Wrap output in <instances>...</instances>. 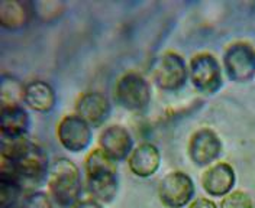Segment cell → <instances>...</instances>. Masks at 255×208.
I'll return each mask as SVG.
<instances>
[{
	"instance_id": "6da1fadb",
	"label": "cell",
	"mask_w": 255,
	"mask_h": 208,
	"mask_svg": "<svg viewBox=\"0 0 255 208\" xmlns=\"http://www.w3.org/2000/svg\"><path fill=\"white\" fill-rule=\"evenodd\" d=\"M86 187L92 198L102 204L112 203L119 192L118 162L100 147L93 149L84 160Z\"/></svg>"
},
{
	"instance_id": "7a4b0ae2",
	"label": "cell",
	"mask_w": 255,
	"mask_h": 208,
	"mask_svg": "<svg viewBox=\"0 0 255 208\" xmlns=\"http://www.w3.org/2000/svg\"><path fill=\"white\" fill-rule=\"evenodd\" d=\"M48 194L61 208H73L83 192V181L79 166L68 158H57L51 163L47 178Z\"/></svg>"
},
{
	"instance_id": "3957f363",
	"label": "cell",
	"mask_w": 255,
	"mask_h": 208,
	"mask_svg": "<svg viewBox=\"0 0 255 208\" xmlns=\"http://www.w3.org/2000/svg\"><path fill=\"white\" fill-rule=\"evenodd\" d=\"M113 98L116 104L128 112H142L151 103V85L142 74L128 71L116 81Z\"/></svg>"
},
{
	"instance_id": "277c9868",
	"label": "cell",
	"mask_w": 255,
	"mask_h": 208,
	"mask_svg": "<svg viewBox=\"0 0 255 208\" xmlns=\"http://www.w3.org/2000/svg\"><path fill=\"white\" fill-rule=\"evenodd\" d=\"M189 78L193 87L206 96L216 94L223 85L222 68L215 55L202 52L194 55L189 65Z\"/></svg>"
},
{
	"instance_id": "5b68a950",
	"label": "cell",
	"mask_w": 255,
	"mask_h": 208,
	"mask_svg": "<svg viewBox=\"0 0 255 208\" xmlns=\"http://www.w3.org/2000/svg\"><path fill=\"white\" fill-rule=\"evenodd\" d=\"M10 163L23 188H26V185L39 187L41 184L47 182L51 163H49L48 153L39 144L33 143V146L26 153H23L19 159L13 160Z\"/></svg>"
},
{
	"instance_id": "8992f818",
	"label": "cell",
	"mask_w": 255,
	"mask_h": 208,
	"mask_svg": "<svg viewBox=\"0 0 255 208\" xmlns=\"http://www.w3.org/2000/svg\"><path fill=\"white\" fill-rule=\"evenodd\" d=\"M154 82L164 91H178L189 80V67L184 58L173 51L164 52L152 71Z\"/></svg>"
},
{
	"instance_id": "52a82bcc",
	"label": "cell",
	"mask_w": 255,
	"mask_h": 208,
	"mask_svg": "<svg viewBox=\"0 0 255 208\" xmlns=\"http://www.w3.org/2000/svg\"><path fill=\"white\" fill-rule=\"evenodd\" d=\"M223 68L234 82H248L255 77V49L247 42L231 44L223 52Z\"/></svg>"
},
{
	"instance_id": "ba28073f",
	"label": "cell",
	"mask_w": 255,
	"mask_h": 208,
	"mask_svg": "<svg viewBox=\"0 0 255 208\" xmlns=\"http://www.w3.org/2000/svg\"><path fill=\"white\" fill-rule=\"evenodd\" d=\"M158 197L167 208H184L193 201L194 182L183 171H173L159 182Z\"/></svg>"
},
{
	"instance_id": "9c48e42d",
	"label": "cell",
	"mask_w": 255,
	"mask_h": 208,
	"mask_svg": "<svg viewBox=\"0 0 255 208\" xmlns=\"http://www.w3.org/2000/svg\"><path fill=\"white\" fill-rule=\"evenodd\" d=\"M57 138L65 150L71 153L84 152L93 140V128L80 116L67 114L57 125Z\"/></svg>"
},
{
	"instance_id": "30bf717a",
	"label": "cell",
	"mask_w": 255,
	"mask_h": 208,
	"mask_svg": "<svg viewBox=\"0 0 255 208\" xmlns=\"http://www.w3.org/2000/svg\"><path fill=\"white\" fill-rule=\"evenodd\" d=\"M223 144L215 130L202 128L190 136L187 153L196 166H210L221 158Z\"/></svg>"
},
{
	"instance_id": "8fae6325",
	"label": "cell",
	"mask_w": 255,
	"mask_h": 208,
	"mask_svg": "<svg viewBox=\"0 0 255 208\" xmlns=\"http://www.w3.org/2000/svg\"><path fill=\"white\" fill-rule=\"evenodd\" d=\"M76 114L86 120L92 128L102 126L111 116V101L100 91H86L77 98Z\"/></svg>"
},
{
	"instance_id": "7c38bea8",
	"label": "cell",
	"mask_w": 255,
	"mask_h": 208,
	"mask_svg": "<svg viewBox=\"0 0 255 208\" xmlns=\"http://www.w3.org/2000/svg\"><path fill=\"white\" fill-rule=\"evenodd\" d=\"M99 147L103 149L116 162L127 160L133 150V139L127 128L111 125L99 135Z\"/></svg>"
},
{
	"instance_id": "4fadbf2b",
	"label": "cell",
	"mask_w": 255,
	"mask_h": 208,
	"mask_svg": "<svg viewBox=\"0 0 255 208\" xmlns=\"http://www.w3.org/2000/svg\"><path fill=\"white\" fill-rule=\"evenodd\" d=\"M235 182V169L228 162H218L215 165H210L209 169H206L202 175L203 190L210 197H226L232 192Z\"/></svg>"
},
{
	"instance_id": "5bb4252c",
	"label": "cell",
	"mask_w": 255,
	"mask_h": 208,
	"mask_svg": "<svg viewBox=\"0 0 255 208\" xmlns=\"http://www.w3.org/2000/svg\"><path fill=\"white\" fill-rule=\"evenodd\" d=\"M161 165V152L151 142L136 146L128 158V166L130 172L138 178H149L155 175Z\"/></svg>"
},
{
	"instance_id": "9a60e30c",
	"label": "cell",
	"mask_w": 255,
	"mask_h": 208,
	"mask_svg": "<svg viewBox=\"0 0 255 208\" xmlns=\"http://www.w3.org/2000/svg\"><path fill=\"white\" fill-rule=\"evenodd\" d=\"M33 17L31 1L3 0L0 1V25L7 31L25 29Z\"/></svg>"
},
{
	"instance_id": "2e32d148",
	"label": "cell",
	"mask_w": 255,
	"mask_h": 208,
	"mask_svg": "<svg viewBox=\"0 0 255 208\" xmlns=\"http://www.w3.org/2000/svg\"><path fill=\"white\" fill-rule=\"evenodd\" d=\"M31 110L36 113H49L57 104L54 87L44 80H32L25 88V101Z\"/></svg>"
},
{
	"instance_id": "e0dca14e",
	"label": "cell",
	"mask_w": 255,
	"mask_h": 208,
	"mask_svg": "<svg viewBox=\"0 0 255 208\" xmlns=\"http://www.w3.org/2000/svg\"><path fill=\"white\" fill-rule=\"evenodd\" d=\"M31 117L23 106H13L1 109V136H22L28 135Z\"/></svg>"
},
{
	"instance_id": "ac0fdd59",
	"label": "cell",
	"mask_w": 255,
	"mask_h": 208,
	"mask_svg": "<svg viewBox=\"0 0 255 208\" xmlns=\"http://www.w3.org/2000/svg\"><path fill=\"white\" fill-rule=\"evenodd\" d=\"M25 88H26V84H23L19 78H16L15 75L3 74L0 80L1 109L22 106L25 101Z\"/></svg>"
},
{
	"instance_id": "d6986e66",
	"label": "cell",
	"mask_w": 255,
	"mask_h": 208,
	"mask_svg": "<svg viewBox=\"0 0 255 208\" xmlns=\"http://www.w3.org/2000/svg\"><path fill=\"white\" fill-rule=\"evenodd\" d=\"M33 146L29 135H22V136H1V143H0V155L1 159L13 160L19 159L23 153H26Z\"/></svg>"
},
{
	"instance_id": "ffe728a7",
	"label": "cell",
	"mask_w": 255,
	"mask_h": 208,
	"mask_svg": "<svg viewBox=\"0 0 255 208\" xmlns=\"http://www.w3.org/2000/svg\"><path fill=\"white\" fill-rule=\"evenodd\" d=\"M23 191L25 188L19 181L13 178H0V208L19 207L17 201Z\"/></svg>"
},
{
	"instance_id": "44dd1931",
	"label": "cell",
	"mask_w": 255,
	"mask_h": 208,
	"mask_svg": "<svg viewBox=\"0 0 255 208\" xmlns=\"http://www.w3.org/2000/svg\"><path fill=\"white\" fill-rule=\"evenodd\" d=\"M33 17L42 22H51L63 15L64 6L61 1H31Z\"/></svg>"
},
{
	"instance_id": "7402d4cb",
	"label": "cell",
	"mask_w": 255,
	"mask_h": 208,
	"mask_svg": "<svg viewBox=\"0 0 255 208\" xmlns=\"http://www.w3.org/2000/svg\"><path fill=\"white\" fill-rule=\"evenodd\" d=\"M54 200L51 195L44 191H28L25 192L19 208H54Z\"/></svg>"
},
{
	"instance_id": "603a6c76",
	"label": "cell",
	"mask_w": 255,
	"mask_h": 208,
	"mask_svg": "<svg viewBox=\"0 0 255 208\" xmlns=\"http://www.w3.org/2000/svg\"><path fill=\"white\" fill-rule=\"evenodd\" d=\"M221 208H254V201L245 191H232L223 197Z\"/></svg>"
},
{
	"instance_id": "cb8c5ba5",
	"label": "cell",
	"mask_w": 255,
	"mask_h": 208,
	"mask_svg": "<svg viewBox=\"0 0 255 208\" xmlns=\"http://www.w3.org/2000/svg\"><path fill=\"white\" fill-rule=\"evenodd\" d=\"M187 208H218V206L209 198H196L187 206Z\"/></svg>"
},
{
	"instance_id": "d4e9b609",
	"label": "cell",
	"mask_w": 255,
	"mask_h": 208,
	"mask_svg": "<svg viewBox=\"0 0 255 208\" xmlns=\"http://www.w3.org/2000/svg\"><path fill=\"white\" fill-rule=\"evenodd\" d=\"M73 208H105L102 203L96 201L95 198H84V200H80L79 203L74 206Z\"/></svg>"
},
{
	"instance_id": "484cf974",
	"label": "cell",
	"mask_w": 255,
	"mask_h": 208,
	"mask_svg": "<svg viewBox=\"0 0 255 208\" xmlns=\"http://www.w3.org/2000/svg\"><path fill=\"white\" fill-rule=\"evenodd\" d=\"M15 208H19V207H15Z\"/></svg>"
}]
</instances>
